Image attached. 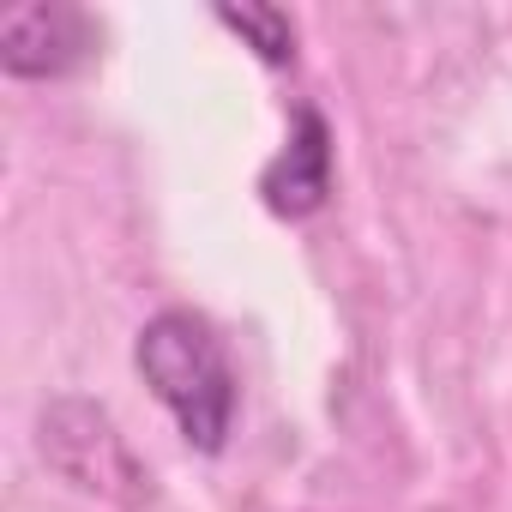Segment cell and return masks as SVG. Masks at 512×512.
<instances>
[{
    "label": "cell",
    "instance_id": "cell-1",
    "mask_svg": "<svg viewBox=\"0 0 512 512\" xmlns=\"http://www.w3.org/2000/svg\"><path fill=\"white\" fill-rule=\"evenodd\" d=\"M139 374L199 452H223L229 422H235V374H229V356H223L217 332L199 314L169 308V314L145 320Z\"/></svg>",
    "mask_w": 512,
    "mask_h": 512
},
{
    "label": "cell",
    "instance_id": "cell-2",
    "mask_svg": "<svg viewBox=\"0 0 512 512\" xmlns=\"http://www.w3.org/2000/svg\"><path fill=\"white\" fill-rule=\"evenodd\" d=\"M85 55V19L55 0H31L13 7L0 25V67L13 79H55Z\"/></svg>",
    "mask_w": 512,
    "mask_h": 512
},
{
    "label": "cell",
    "instance_id": "cell-3",
    "mask_svg": "<svg viewBox=\"0 0 512 512\" xmlns=\"http://www.w3.org/2000/svg\"><path fill=\"white\" fill-rule=\"evenodd\" d=\"M326 187H332L326 121H320L314 109H302V115H296V139H290V151L266 169V205L284 211V217H302V211H314V205L326 199Z\"/></svg>",
    "mask_w": 512,
    "mask_h": 512
},
{
    "label": "cell",
    "instance_id": "cell-4",
    "mask_svg": "<svg viewBox=\"0 0 512 512\" xmlns=\"http://www.w3.org/2000/svg\"><path fill=\"white\" fill-rule=\"evenodd\" d=\"M217 19L229 31H241L253 49H260V61H272V67H284L296 55V25L278 7H217Z\"/></svg>",
    "mask_w": 512,
    "mask_h": 512
}]
</instances>
